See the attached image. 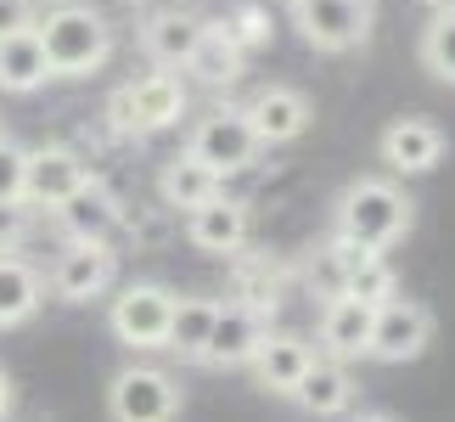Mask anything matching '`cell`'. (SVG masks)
<instances>
[{"label":"cell","instance_id":"cell-1","mask_svg":"<svg viewBox=\"0 0 455 422\" xmlns=\"http://www.w3.org/2000/svg\"><path fill=\"white\" fill-rule=\"evenodd\" d=\"M34 34H40V45H45L51 79H91L113 57L108 17L96 6H79V0H57L45 17H34Z\"/></svg>","mask_w":455,"mask_h":422},{"label":"cell","instance_id":"cell-2","mask_svg":"<svg viewBox=\"0 0 455 422\" xmlns=\"http://www.w3.org/2000/svg\"><path fill=\"white\" fill-rule=\"evenodd\" d=\"M416 225V203L399 191L394 181H382V174H360V181L343 186L338 208H331V231L360 242V248H394V242H405Z\"/></svg>","mask_w":455,"mask_h":422},{"label":"cell","instance_id":"cell-3","mask_svg":"<svg viewBox=\"0 0 455 422\" xmlns=\"http://www.w3.org/2000/svg\"><path fill=\"white\" fill-rule=\"evenodd\" d=\"M186 152L197 158L203 169H214L220 181H225V174L253 169V158L265 152V147H259V135H253V125H248V113H242V108H214L208 118H197V130H191Z\"/></svg>","mask_w":455,"mask_h":422},{"label":"cell","instance_id":"cell-4","mask_svg":"<svg viewBox=\"0 0 455 422\" xmlns=\"http://www.w3.org/2000/svg\"><path fill=\"white\" fill-rule=\"evenodd\" d=\"M113 118H118V130L124 135H157V130H169V125H180L186 118V85L169 74H147V79H135L124 85V91L113 96Z\"/></svg>","mask_w":455,"mask_h":422},{"label":"cell","instance_id":"cell-5","mask_svg":"<svg viewBox=\"0 0 455 422\" xmlns=\"http://www.w3.org/2000/svg\"><path fill=\"white\" fill-rule=\"evenodd\" d=\"M292 28L304 34L315 51H355L371 34V0H299L292 6Z\"/></svg>","mask_w":455,"mask_h":422},{"label":"cell","instance_id":"cell-6","mask_svg":"<svg viewBox=\"0 0 455 422\" xmlns=\"http://www.w3.org/2000/svg\"><path fill=\"white\" fill-rule=\"evenodd\" d=\"M169 321H174V293L157 288V281H135V288H124L113 298V310H108L113 338L130 344V349H164Z\"/></svg>","mask_w":455,"mask_h":422},{"label":"cell","instance_id":"cell-7","mask_svg":"<svg viewBox=\"0 0 455 422\" xmlns=\"http://www.w3.org/2000/svg\"><path fill=\"white\" fill-rule=\"evenodd\" d=\"M108 417L113 422H174L180 417V389L157 366H124L108 389Z\"/></svg>","mask_w":455,"mask_h":422},{"label":"cell","instance_id":"cell-8","mask_svg":"<svg viewBox=\"0 0 455 422\" xmlns=\"http://www.w3.org/2000/svg\"><path fill=\"white\" fill-rule=\"evenodd\" d=\"M118 281V254L113 242H68V248L57 254V265H51L45 288L62 298V304H91V298H101Z\"/></svg>","mask_w":455,"mask_h":422},{"label":"cell","instance_id":"cell-9","mask_svg":"<svg viewBox=\"0 0 455 422\" xmlns=\"http://www.w3.org/2000/svg\"><path fill=\"white\" fill-rule=\"evenodd\" d=\"M427 344H433V315L422 304H411V298H388V304H377V315H371V349H365L371 361L405 366V361L422 355Z\"/></svg>","mask_w":455,"mask_h":422},{"label":"cell","instance_id":"cell-10","mask_svg":"<svg viewBox=\"0 0 455 422\" xmlns=\"http://www.w3.org/2000/svg\"><path fill=\"white\" fill-rule=\"evenodd\" d=\"M248 231H253L248 203H242V198H225V191H214L208 203H197L186 215L191 248H203V254H214V259H236L242 248H248Z\"/></svg>","mask_w":455,"mask_h":422},{"label":"cell","instance_id":"cell-11","mask_svg":"<svg viewBox=\"0 0 455 422\" xmlns=\"http://www.w3.org/2000/svg\"><path fill=\"white\" fill-rule=\"evenodd\" d=\"M91 181V169H84V158L74 147H34L28 152V169H23V203L34 208H57L62 198H74V191Z\"/></svg>","mask_w":455,"mask_h":422},{"label":"cell","instance_id":"cell-12","mask_svg":"<svg viewBox=\"0 0 455 422\" xmlns=\"http://www.w3.org/2000/svg\"><path fill=\"white\" fill-rule=\"evenodd\" d=\"M444 130L433 125V118H394L388 130L377 135V152H382V164H388L394 174H427V169H439V158H444Z\"/></svg>","mask_w":455,"mask_h":422},{"label":"cell","instance_id":"cell-13","mask_svg":"<svg viewBox=\"0 0 455 422\" xmlns=\"http://www.w3.org/2000/svg\"><path fill=\"white\" fill-rule=\"evenodd\" d=\"M248 125L259 135V147H287V141H299L309 130V96L292 91V85H265V91H253L248 108Z\"/></svg>","mask_w":455,"mask_h":422},{"label":"cell","instance_id":"cell-14","mask_svg":"<svg viewBox=\"0 0 455 422\" xmlns=\"http://www.w3.org/2000/svg\"><path fill=\"white\" fill-rule=\"evenodd\" d=\"M265 332H270V315H259L248 304H220L214 332H208V349H203V366H220V372L248 366L253 349L265 344Z\"/></svg>","mask_w":455,"mask_h":422},{"label":"cell","instance_id":"cell-15","mask_svg":"<svg viewBox=\"0 0 455 422\" xmlns=\"http://www.w3.org/2000/svg\"><path fill=\"white\" fill-rule=\"evenodd\" d=\"M51 220H57V231L68 242H113V231H118V198L108 186L84 181L74 198H62L57 208H51Z\"/></svg>","mask_w":455,"mask_h":422},{"label":"cell","instance_id":"cell-16","mask_svg":"<svg viewBox=\"0 0 455 422\" xmlns=\"http://www.w3.org/2000/svg\"><path fill=\"white\" fill-rule=\"evenodd\" d=\"M309 361H315V349L299 338V332H265V344L253 349V377H259V389H270V394H287L299 389V377L309 372Z\"/></svg>","mask_w":455,"mask_h":422},{"label":"cell","instance_id":"cell-17","mask_svg":"<svg viewBox=\"0 0 455 422\" xmlns=\"http://www.w3.org/2000/svg\"><path fill=\"white\" fill-rule=\"evenodd\" d=\"M377 248H360V242H348V237H338L331 231L321 248H315L304 265H299V281L315 293V298H343V288H348V276H355L365 259H371Z\"/></svg>","mask_w":455,"mask_h":422},{"label":"cell","instance_id":"cell-18","mask_svg":"<svg viewBox=\"0 0 455 422\" xmlns=\"http://www.w3.org/2000/svg\"><path fill=\"white\" fill-rule=\"evenodd\" d=\"M197 40H203V17H191V12H152L141 23V51L157 68H169V74L191 62Z\"/></svg>","mask_w":455,"mask_h":422},{"label":"cell","instance_id":"cell-19","mask_svg":"<svg viewBox=\"0 0 455 422\" xmlns=\"http://www.w3.org/2000/svg\"><path fill=\"white\" fill-rule=\"evenodd\" d=\"M371 304H360V298H326L321 310V349L331 361H360L365 349H371Z\"/></svg>","mask_w":455,"mask_h":422},{"label":"cell","instance_id":"cell-20","mask_svg":"<svg viewBox=\"0 0 455 422\" xmlns=\"http://www.w3.org/2000/svg\"><path fill=\"white\" fill-rule=\"evenodd\" d=\"M292 400L309 411V417H338L348 411V400H355V377H348V361H331V355H315L309 372L299 377V389Z\"/></svg>","mask_w":455,"mask_h":422},{"label":"cell","instance_id":"cell-21","mask_svg":"<svg viewBox=\"0 0 455 422\" xmlns=\"http://www.w3.org/2000/svg\"><path fill=\"white\" fill-rule=\"evenodd\" d=\"M51 79V62H45V45L34 28H17L0 40V91L6 96H28Z\"/></svg>","mask_w":455,"mask_h":422},{"label":"cell","instance_id":"cell-22","mask_svg":"<svg viewBox=\"0 0 455 422\" xmlns=\"http://www.w3.org/2000/svg\"><path fill=\"white\" fill-rule=\"evenodd\" d=\"M242 68H248V51H242L231 34H225V23H203V40H197V51H191L186 74H197L203 85L225 91V85L242 79Z\"/></svg>","mask_w":455,"mask_h":422},{"label":"cell","instance_id":"cell-23","mask_svg":"<svg viewBox=\"0 0 455 422\" xmlns=\"http://www.w3.org/2000/svg\"><path fill=\"white\" fill-rule=\"evenodd\" d=\"M45 298V281L28 259H17L12 248H0V332L6 327H23Z\"/></svg>","mask_w":455,"mask_h":422},{"label":"cell","instance_id":"cell-24","mask_svg":"<svg viewBox=\"0 0 455 422\" xmlns=\"http://www.w3.org/2000/svg\"><path fill=\"white\" fill-rule=\"evenodd\" d=\"M282 281H287V265H275V259H242L231 265V298L236 304H248L259 315H270L282 304Z\"/></svg>","mask_w":455,"mask_h":422},{"label":"cell","instance_id":"cell-25","mask_svg":"<svg viewBox=\"0 0 455 422\" xmlns=\"http://www.w3.org/2000/svg\"><path fill=\"white\" fill-rule=\"evenodd\" d=\"M214 315H220L214 298H174V321H169L164 349L180 355V361H203L208 332H214Z\"/></svg>","mask_w":455,"mask_h":422},{"label":"cell","instance_id":"cell-26","mask_svg":"<svg viewBox=\"0 0 455 422\" xmlns=\"http://www.w3.org/2000/svg\"><path fill=\"white\" fill-rule=\"evenodd\" d=\"M157 191H164L169 208H186V215H191L197 203H208V198L220 191V174L203 169L191 152H180V158H169V164H164V174H157Z\"/></svg>","mask_w":455,"mask_h":422},{"label":"cell","instance_id":"cell-27","mask_svg":"<svg viewBox=\"0 0 455 422\" xmlns=\"http://www.w3.org/2000/svg\"><path fill=\"white\" fill-rule=\"evenodd\" d=\"M416 57H422V68H427L439 85H455V12H439V17L422 28Z\"/></svg>","mask_w":455,"mask_h":422},{"label":"cell","instance_id":"cell-28","mask_svg":"<svg viewBox=\"0 0 455 422\" xmlns=\"http://www.w3.org/2000/svg\"><path fill=\"white\" fill-rule=\"evenodd\" d=\"M343 298H360V304H388V298H399V281H394V265L382 254H371L365 265L348 276V288H343Z\"/></svg>","mask_w":455,"mask_h":422},{"label":"cell","instance_id":"cell-29","mask_svg":"<svg viewBox=\"0 0 455 422\" xmlns=\"http://www.w3.org/2000/svg\"><path fill=\"white\" fill-rule=\"evenodd\" d=\"M220 23H225V34H231L242 51H259V45L270 40V17L259 12V6H236V12H225Z\"/></svg>","mask_w":455,"mask_h":422},{"label":"cell","instance_id":"cell-30","mask_svg":"<svg viewBox=\"0 0 455 422\" xmlns=\"http://www.w3.org/2000/svg\"><path fill=\"white\" fill-rule=\"evenodd\" d=\"M34 231V203L23 198H0V248H17Z\"/></svg>","mask_w":455,"mask_h":422},{"label":"cell","instance_id":"cell-31","mask_svg":"<svg viewBox=\"0 0 455 422\" xmlns=\"http://www.w3.org/2000/svg\"><path fill=\"white\" fill-rule=\"evenodd\" d=\"M23 169H28V152L0 135V198H23Z\"/></svg>","mask_w":455,"mask_h":422},{"label":"cell","instance_id":"cell-32","mask_svg":"<svg viewBox=\"0 0 455 422\" xmlns=\"http://www.w3.org/2000/svg\"><path fill=\"white\" fill-rule=\"evenodd\" d=\"M17 28H34V0H0V40Z\"/></svg>","mask_w":455,"mask_h":422},{"label":"cell","instance_id":"cell-33","mask_svg":"<svg viewBox=\"0 0 455 422\" xmlns=\"http://www.w3.org/2000/svg\"><path fill=\"white\" fill-rule=\"evenodd\" d=\"M6 411H12V377L0 372V417H6Z\"/></svg>","mask_w":455,"mask_h":422},{"label":"cell","instance_id":"cell-34","mask_svg":"<svg viewBox=\"0 0 455 422\" xmlns=\"http://www.w3.org/2000/svg\"><path fill=\"white\" fill-rule=\"evenodd\" d=\"M355 422H399V417H388V411H360Z\"/></svg>","mask_w":455,"mask_h":422},{"label":"cell","instance_id":"cell-35","mask_svg":"<svg viewBox=\"0 0 455 422\" xmlns=\"http://www.w3.org/2000/svg\"><path fill=\"white\" fill-rule=\"evenodd\" d=\"M422 6H427L433 17H439V12H455V0H422Z\"/></svg>","mask_w":455,"mask_h":422},{"label":"cell","instance_id":"cell-36","mask_svg":"<svg viewBox=\"0 0 455 422\" xmlns=\"http://www.w3.org/2000/svg\"><path fill=\"white\" fill-rule=\"evenodd\" d=\"M287 6H299V0H287Z\"/></svg>","mask_w":455,"mask_h":422},{"label":"cell","instance_id":"cell-37","mask_svg":"<svg viewBox=\"0 0 455 422\" xmlns=\"http://www.w3.org/2000/svg\"><path fill=\"white\" fill-rule=\"evenodd\" d=\"M0 135H6V130H0Z\"/></svg>","mask_w":455,"mask_h":422}]
</instances>
